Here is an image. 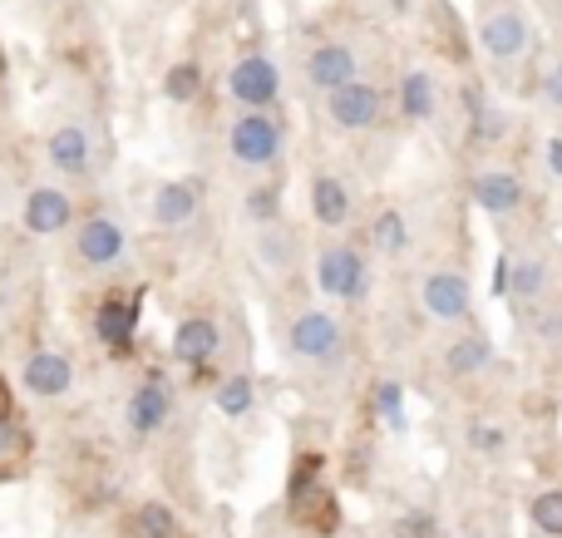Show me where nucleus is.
<instances>
[{"mask_svg":"<svg viewBox=\"0 0 562 538\" xmlns=\"http://www.w3.org/2000/svg\"><path fill=\"white\" fill-rule=\"evenodd\" d=\"M419 302L439 326H464L474 316V287H469V277L459 267H435L425 277V287H419Z\"/></svg>","mask_w":562,"mask_h":538,"instance_id":"8","label":"nucleus"},{"mask_svg":"<svg viewBox=\"0 0 562 538\" xmlns=\"http://www.w3.org/2000/svg\"><path fill=\"white\" fill-rule=\"evenodd\" d=\"M538 336H543L548 346H562V306H548V312H538Z\"/></svg>","mask_w":562,"mask_h":538,"instance_id":"32","label":"nucleus"},{"mask_svg":"<svg viewBox=\"0 0 562 538\" xmlns=\"http://www.w3.org/2000/svg\"><path fill=\"white\" fill-rule=\"evenodd\" d=\"M469 445H474L479 455H498L508 445V435H504V425H488V421H474L469 425Z\"/></svg>","mask_w":562,"mask_h":538,"instance_id":"31","label":"nucleus"},{"mask_svg":"<svg viewBox=\"0 0 562 538\" xmlns=\"http://www.w3.org/2000/svg\"><path fill=\"white\" fill-rule=\"evenodd\" d=\"M252 253H257V262H262L272 277H286L291 267H296V237H291L281 223L257 227V233H252Z\"/></svg>","mask_w":562,"mask_h":538,"instance_id":"19","label":"nucleus"},{"mask_svg":"<svg viewBox=\"0 0 562 538\" xmlns=\"http://www.w3.org/2000/svg\"><path fill=\"white\" fill-rule=\"evenodd\" d=\"M395 534H400V538H429V534H435V524H429L425 514H415V519H400Z\"/></svg>","mask_w":562,"mask_h":538,"instance_id":"33","label":"nucleus"},{"mask_svg":"<svg viewBox=\"0 0 562 538\" xmlns=\"http://www.w3.org/2000/svg\"><path fill=\"white\" fill-rule=\"evenodd\" d=\"M488 361H494L488 336H459V341L445 351V371L449 376H479V371H488Z\"/></svg>","mask_w":562,"mask_h":538,"instance_id":"23","label":"nucleus"},{"mask_svg":"<svg viewBox=\"0 0 562 538\" xmlns=\"http://www.w3.org/2000/svg\"><path fill=\"white\" fill-rule=\"evenodd\" d=\"M543 94H548V104L562 109V65H553V75L543 79Z\"/></svg>","mask_w":562,"mask_h":538,"instance_id":"34","label":"nucleus"},{"mask_svg":"<svg viewBox=\"0 0 562 538\" xmlns=\"http://www.w3.org/2000/svg\"><path fill=\"white\" fill-rule=\"evenodd\" d=\"M326 119L340 134H370V128L385 119V94L370 79H356V85H340L326 94Z\"/></svg>","mask_w":562,"mask_h":538,"instance_id":"7","label":"nucleus"},{"mask_svg":"<svg viewBox=\"0 0 562 538\" xmlns=\"http://www.w3.org/2000/svg\"><path fill=\"white\" fill-rule=\"evenodd\" d=\"M508 292L528 306L543 302V292H548V262L543 257H518V262H508Z\"/></svg>","mask_w":562,"mask_h":538,"instance_id":"24","label":"nucleus"},{"mask_svg":"<svg viewBox=\"0 0 562 538\" xmlns=\"http://www.w3.org/2000/svg\"><path fill=\"white\" fill-rule=\"evenodd\" d=\"M203 203H207L203 178H168V183H158L148 217H154V227H164V233H178V227H193Z\"/></svg>","mask_w":562,"mask_h":538,"instance_id":"11","label":"nucleus"},{"mask_svg":"<svg viewBox=\"0 0 562 538\" xmlns=\"http://www.w3.org/2000/svg\"><path fill=\"white\" fill-rule=\"evenodd\" d=\"M350 213H356V193H350V183L346 178H336V173H316L311 178V217H316L321 227H346L350 223Z\"/></svg>","mask_w":562,"mask_h":538,"instance_id":"18","label":"nucleus"},{"mask_svg":"<svg viewBox=\"0 0 562 538\" xmlns=\"http://www.w3.org/2000/svg\"><path fill=\"white\" fill-rule=\"evenodd\" d=\"M316 287L330 302H346V306L366 302V292H370L366 253H360L356 243H326L316 253Z\"/></svg>","mask_w":562,"mask_h":538,"instance_id":"3","label":"nucleus"},{"mask_svg":"<svg viewBox=\"0 0 562 538\" xmlns=\"http://www.w3.org/2000/svg\"><path fill=\"white\" fill-rule=\"evenodd\" d=\"M479 45H484V55L498 59V65L528 55V45H533V30H528L524 10H514V5L484 10V20H479Z\"/></svg>","mask_w":562,"mask_h":538,"instance_id":"12","label":"nucleus"},{"mask_svg":"<svg viewBox=\"0 0 562 538\" xmlns=\"http://www.w3.org/2000/svg\"><path fill=\"white\" fill-rule=\"evenodd\" d=\"M75 223H79L75 198H69L65 188H55V183H35L25 193V203H20V227H25L30 237H59V233H69Z\"/></svg>","mask_w":562,"mask_h":538,"instance_id":"9","label":"nucleus"},{"mask_svg":"<svg viewBox=\"0 0 562 538\" xmlns=\"http://www.w3.org/2000/svg\"><path fill=\"white\" fill-rule=\"evenodd\" d=\"M281 154H286V124H281L272 109H243L227 124V158L237 168L267 173V168L281 164Z\"/></svg>","mask_w":562,"mask_h":538,"instance_id":"1","label":"nucleus"},{"mask_svg":"<svg viewBox=\"0 0 562 538\" xmlns=\"http://www.w3.org/2000/svg\"><path fill=\"white\" fill-rule=\"evenodd\" d=\"M213 401H217V411H223L227 421H243V415L257 405V381L247 371L223 376V381H217V391H213Z\"/></svg>","mask_w":562,"mask_h":538,"instance_id":"25","label":"nucleus"},{"mask_svg":"<svg viewBox=\"0 0 562 538\" xmlns=\"http://www.w3.org/2000/svg\"><path fill=\"white\" fill-rule=\"evenodd\" d=\"M138 316H144V287H114L94 306V341L109 351V361L138 356Z\"/></svg>","mask_w":562,"mask_h":538,"instance_id":"2","label":"nucleus"},{"mask_svg":"<svg viewBox=\"0 0 562 538\" xmlns=\"http://www.w3.org/2000/svg\"><path fill=\"white\" fill-rule=\"evenodd\" d=\"M435 75L429 69H409L405 79H400V114L409 119V124H425V119H435Z\"/></svg>","mask_w":562,"mask_h":538,"instance_id":"20","label":"nucleus"},{"mask_svg":"<svg viewBox=\"0 0 562 538\" xmlns=\"http://www.w3.org/2000/svg\"><path fill=\"white\" fill-rule=\"evenodd\" d=\"M217 351H223V326H217V316L188 312L183 322L173 326V356L183 366H193V371H207V366L217 361Z\"/></svg>","mask_w":562,"mask_h":538,"instance_id":"14","label":"nucleus"},{"mask_svg":"<svg viewBox=\"0 0 562 538\" xmlns=\"http://www.w3.org/2000/svg\"><path fill=\"white\" fill-rule=\"evenodd\" d=\"M223 89H227V99H233V104H243V109H277L281 69H277L272 55H243V59H233Z\"/></svg>","mask_w":562,"mask_h":538,"instance_id":"6","label":"nucleus"},{"mask_svg":"<svg viewBox=\"0 0 562 538\" xmlns=\"http://www.w3.org/2000/svg\"><path fill=\"white\" fill-rule=\"evenodd\" d=\"M548 168H553V178H562V138L548 144Z\"/></svg>","mask_w":562,"mask_h":538,"instance_id":"35","label":"nucleus"},{"mask_svg":"<svg viewBox=\"0 0 562 538\" xmlns=\"http://www.w3.org/2000/svg\"><path fill=\"white\" fill-rule=\"evenodd\" d=\"M20 385H25L35 401H59V395L75 391V361L65 351H30L25 371H20Z\"/></svg>","mask_w":562,"mask_h":538,"instance_id":"15","label":"nucleus"},{"mask_svg":"<svg viewBox=\"0 0 562 538\" xmlns=\"http://www.w3.org/2000/svg\"><path fill=\"white\" fill-rule=\"evenodd\" d=\"M128 257V227L114 213H85L75 223V262L85 272H114Z\"/></svg>","mask_w":562,"mask_h":538,"instance_id":"5","label":"nucleus"},{"mask_svg":"<svg viewBox=\"0 0 562 538\" xmlns=\"http://www.w3.org/2000/svg\"><path fill=\"white\" fill-rule=\"evenodd\" d=\"M203 65H198V59H178L173 69H168L164 75V99L168 104H193L198 94H203Z\"/></svg>","mask_w":562,"mask_h":538,"instance_id":"26","label":"nucleus"},{"mask_svg":"<svg viewBox=\"0 0 562 538\" xmlns=\"http://www.w3.org/2000/svg\"><path fill=\"white\" fill-rule=\"evenodd\" d=\"M134 538H178V514L168 509L164 500H148V504H138L134 509Z\"/></svg>","mask_w":562,"mask_h":538,"instance_id":"27","label":"nucleus"},{"mask_svg":"<svg viewBox=\"0 0 562 538\" xmlns=\"http://www.w3.org/2000/svg\"><path fill=\"white\" fill-rule=\"evenodd\" d=\"M370 247L385 257H400L409 247V223L400 208H380V213L370 217Z\"/></svg>","mask_w":562,"mask_h":538,"instance_id":"22","label":"nucleus"},{"mask_svg":"<svg viewBox=\"0 0 562 538\" xmlns=\"http://www.w3.org/2000/svg\"><path fill=\"white\" fill-rule=\"evenodd\" d=\"M356 79H360V55L346 40H326V45H316L306 55V85L321 89V94H330L340 85H356Z\"/></svg>","mask_w":562,"mask_h":538,"instance_id":"16","label":"nucleus"},{"mask_svg":"<svg viewBox=\"0 0 562 538\" xmlns=\"http://www.w3.org/2000/svg\"><path fill=\"white\" fill-rule=\"evenodd\" d=\"M469 193H474V203L484 208L488 217H508L524 208L528 188L518 173H508V168H484V173H474V183H469Z\"/></svg>","mask_w":562,"mask_h":538,"instance_id":"17","label":"nucleus"},{"mask_svg":"<svg viewBox=\"0 0 562 538\" xmlns=\"http://www.w3.org/2000/svg\"><path fill=\"white\" fill-rule=\"evenodd\" d=\"M20 455H30V430L20 425L15 395H10V381L0 376V464H5V460H20Z\"/></svg>","mask_w":562,"mask_h":538,"instance_id":"21","label":"nucleus"},{"mask_svg":"<svg viewBox=\"0 0 562 538\" xmlns=\"http://www.w3.org/2000/svg\"><path fill=\"white\" fill-rule=\"evenodd\" d=\"M243 213H247V223H252V227H272V223H281V188H277V183H257V188H247Z\"/></svg>","mask_w":562,"mask_h":538,"instance_id":"28","label":"nucleus"},{"mask_svg":"<svg viewBox=\"0 0 562 538\" xmlns=\"http://www.w3.org/2000/svg\"><path fill=\"white\" fill-rule=\"evenodd\" d=\"M168 415H173V381L158 371L144 376L134 385V395H128V435L148 440V435H158L168 425Z\"/></svg>","mask_w":562,"mask_h":538,"instance_id":"13","label":"nucleus"},{"mask_svg":"<svg viewBox=\"0 0 562 538\" xmlns=\"http://www.w3.org/2000/svg\"><path fill=\"white\" fill-rule=\"evenodd\" d=\"M400 405H405V391H400L395 381H380V385H375V411L385 415V421L395 425V430L405 425V411H400Z\"/></svg>","mask_w":562,"mask_h":538,"instance_id":"30","label":"nucleus"},{"mask_svg":"<svg viewBox=\"0 0 562 538\" xmlns=\"http://www.w3.org/2000/svg\"><path fill=\"white\" fill-rule=\"evenodd\" d=\"M45 158L55 173L75 178V183H85L89 173H94V134H89L79 119H65V124H55L45 134Z\"/></svg>","mask_w":562,"mask_h":538,"instance_id":"10","label":"nucleus"},{"mask_svg":"<svg viewBox=\"0 0 562 538\" xmlns=\"http://www.w3.org/2000/svg\"><path fill=\"white\" fill-rule=\"evenodd\" d=\"M528 519L538 524L548 538H562V490H548V494H538L533 504H528Z\"/></svg>","mask_w":562,"mask_h":538,"instance_id":"29","label":"nucleus"},{"mask_svg":"<svg viewBox=\"0 0 562 538\" xmlns=\"http://www.w3.org/2000/svg\"><path fill=\"white\" fill-rule=\"evenodd\" d=\"M286 351H291V361H301V366H330L346 351V332H340V322L330 312L306 306V312H296L286 326Z\"/></svg>","mask_w":562,"mask_h":538,"instance_id":"4","label":"nucleus"}]
</instances>
